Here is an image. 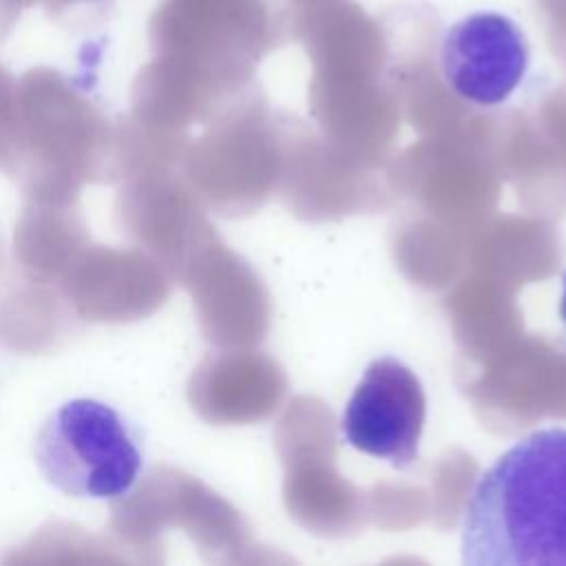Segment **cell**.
I'll return each mask as SVG.
<instances>
[{
	"instance_id": "obj_5",
	"label": "cell",
	"mask_w": 566,
	"mask_h": 566,
	"mask_svg": "<svg viewBox=\"0 0 566 566\" xmlns=\"http://www.w3.org/2000/svg\"><path fill=\"white\" fill-rule=\"evenodd\" d=\"M559 314H562V321L566 325V274H564V296H562V303H559Z\"/></svg>"
},
{
	"instance_id": "obj_2",
	"label": "cell",
	"mask_w": 566,
	"mask_h": 566,
	"mask_svg": "<svg viewBox=\"0 0 566 566\" xmlns=\"http://www.w3.org/2000/svg\"><path fill=\"white\" fill-rule=\"evenodd\" d=\"M35 462L62 493L108 500L128 493L142 471V451L113 407L75 398L44 420L35 438Z\"/></svg>"
},
{
	"instance_id": "obj_1",
	"label": "cell",
	"mask_w": 566,
	"mask_h": 566,
	"mask_svg": "<svg viewBox=\"0 0 566 566\" xmlns=\"http://www.w3.org/2000/svg\"><path fill=\"white\" fill-rule=\"evenodd\" d=\"M467 566H566V429H537L473 484L460 526Z\"/></svg>"
},
{
	"instance_id": "obj_3",
	"label": "cell",
	"mask_w": 566,
	"mask_h": 566,
	"mask_svg": "<svg viewBox=\"0 0 566 566\" xmlns=\"http://www.w3.org/2000/svg\"><path fill=\"white\" fill-rule=\"evenodd\" d=\"M427 398L418 376L402 360L382 356L367 365L354 387L340 433L349 447L405 469L418 458Z\"/></svg>"
},
{
	"instance_id": "obj_4",
	"label": "cell",
	"mask_w": 566,
	"mask_h": 566,
	"mask_svg": "<svg viewBox=\"0 0 566 566\" xmlns=\"http://www.w3.org/2000/svg\"><path fill=\"white\" fill-rule=\"evenodd\" d=\"M440 69L449 88L478 106L513 95L528 69L522 29L493 11L471 13L451 24L440 44Z\"/></svg>"
}]
</instances>
